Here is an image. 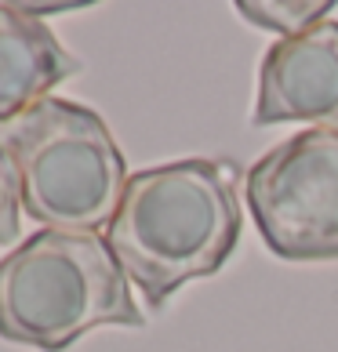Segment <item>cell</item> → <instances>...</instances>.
<instances>
[{
  "label": "cell",
  "mask_w": 338,
  "mask_h": 352,
  "mask_svg": "<svg viewBox=\"0 0 338 352\" xmlns=\"http://www.w3.org/2000/svg\"><path fill=\"white\" fill-rule=\"evenodd\" d=\"M240 240V171L233 160H171L127 178L106 243L149 309L226 265Z\"/></svg>",
  "instance_id": "1"
},
{
  "label": "cell",
  "mask_w": 338,
  "mask_h": 352,
  "mask_svg": "<svg viewBox=\"0 0 338 352\" xmlns=\"http://www.w3.org/2000/svg\"><path fill=\"white\" fill-rule=\"evenodd\" d=\"M131 280L98 232L41 229L0 258V338L62 352L95 327H142Z\"/></svg>",
  "instance_id": "2"
},
{
  "label": "cell",
  "mask_w": 338,
  "mask_h": 352,
  "mask_svg": "<svg viewBox=\"0 0 338 352\" xmlns=\"http://www.w3.org/2000/svg\"><path fill=\"white\" fill-rule=\"evenodd\" d=\"M8 149L22 186V211L44 229L98 232L116 214L127 186V164L106 120L70 98L41 106L4 124Z\"/></svg>",
  "instance_id": "3"
},
{
  "label": "cell",
  "mask_w": 338,
  "mask_h": 352,
  "mask_svg": "<svg viewBox=\"0 0 338 352\" xmlns=\"http://www.w3.org/2000/svg\"><path fill=\"white\" fill-rule=\"evenodd\" d=\"M251 221L277 258H338V131H309L273 146L244 182Z\"/></svg>",
  "instance_id": "4"
},
{
  "label": "cell",
  "mask_w": 338,
  "mask_h": 352,
  "mask_svg": "<svg viewBox=\"0 0 338 352\" xmlns=\"http://www.w3.org/2000/svg\"><path fill=\"white\" fill-rule=\"evenodd\" d=\"M255 127L317 124L338 131V22L328 19L291 41H277L258 66Z\"/></svg>",
  "instance_id": "5"
},
{
  "label": "cell",
  "mask_w": 338,
  "mask_h": 352,
  "mask_svg": "<svg viewBox=\"0 0 338 352\" xmlns=\"http://www.w3.org/2000/svg\"><path fill=\"white\" fill-rule=\"evenodd\" d=\"M76 73L81 62L62 47L47 22L25 15L19 4H0V124L41 106Z\"/></svg>",
  "instance_id": "6"
},
{
  "label": "cell",
  "mask_w": 338,
  "mask_h": 352,
  "mask_svg": "<svg viewBox=\"0 0 338 352\" xmlns=\"http://www.w3.org/2000/svg\"><path fill=\"white\" fill-rule=\"evenodd\" d=\"M331 11H335V0H317V4H306V0H269V4L240 0L237 4V15H244L251 25H262V30L280 33L284 41L317 30L320 22H328Z\"/></svg>",
  "instance_id": "7"
},
{
  "label": "cell",
  "mask_w": 338,
  "mask_h": 352,
  "mask_svg": "<svg viewBox=\"0 0 338 352\" xmlns=\"http://www.w3.org/2000/svg\"><path fill=\"white\" fill-rule=\"evenodd\" d=\"M19 207H22L19 171L11 164L8 149L0 146V243H11L19 236Z\"/></svg>",
  "instance_id": "8"
}]
</instances>
